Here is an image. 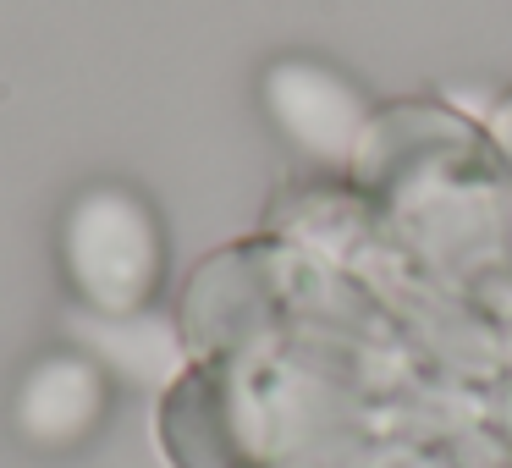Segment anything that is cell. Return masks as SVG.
I'll return each instance as SVG.
<instances>
[{"mask_svg":"<svg viewBox=\"0 0 512 468\" xmlns=\"http://www.w3.org/2000/svg\"><path fill=\"white\" fill-rule=\"evenodd\" d=\"M61 265L89 314H144L166 276L155 210L116 182L78 193L61 226Z\"/></svg>","mask_w":512,"mask_h":468,"instance_id":"1","label":"cell"},{"mask_svg":"<svg viewBox=\"0 0 512 468\" xmlns=\"http://www.w3.org/2000/svg\"><path fill=\"white\" fill-rule=\"evenodd\" d=\"M105 402H111V391H105V375L94 358L50 353L23 375L12 419H17V435L28 446H39V452H67V446L89 441L100 430Z\"/></svg>","mask_w":512,"mask_h":468,"instance_id":"3","label":"cell"},{"mask_svg":"<svg viewBox=\"0 0 512 468\" xmlns=\"http://www.w3.org/2000/svg\"><path fill=\"white\" fill-rule=\"evenodd\" d=\"M259 100H265V116L303 160L325 171H347L358 160L369 138V100L347 72L325 67V61L309 56H281L265 67V83H259Z\"/></svg>","mask_w":512,"mask_h":468,"instance_id":"2","label":"cell"}]
</instances>
